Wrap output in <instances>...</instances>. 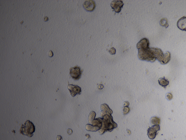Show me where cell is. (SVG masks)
<instances>
[{
    "label": "cell",
    "instance_id": "1",
    "mask_svg": "<svg viewBox=\"0 0 186 140\" xmlns=\"http://www.w3.org/2000/svg\"><path fill=\"white\" fill-rule=\"evenodd\" d=\"M102 126L99 131V133L100 134L104 133L107 131H112L114 128L117 127V124L113 121L112 117L111 115L108 116L106 115L104 116L102 121Z\"/></svg>",
    "mask_w": 186,
    "mask_h": 140
},
{
    "label": "cell",
    "instance_id": "2",
    "mask_svg": "<svg viewBox=\"0 0 186 140\" xmlns=\"http://www.w3.org/2000/svg\"><path fill=\"white\" fill-rule=\"evenodd\" d=\"M35 127L33 123L29 120H27L24 124L21 125L20 132L22 134L31 137L35 131Z\"/></svg>",
    "mask_w": 186,
    "mask_h": 140
},
{
    "label": "cell",
    "instance_id": "3",
    "mask_svg": "<svg viewBox=\"0 0 186 140\" xmlns=\"http://www.w3.org/2000/svg\"><path fill=\"white\" fill-rule=\"evenodd\" d=\"M160 125L159 124L157 125H154L151 127L149 128L148 129V137L150 140H153L156 137L157 132L160 130Z\"/></svg>",
    "mask_w": 186,
    "mask_h": 140
},
{
    "label": "cell",
    "instance_id": "4",
    "mask_svg": "<svg viewBox=\"0 0 186 140\" xmlns=\"http://www.w3.org/2000/svg\"><path fill=\"white\" fill-rule=\"evenodd\" d=\"M70 75L74 79L78 80L81 76V72L80 68L77 66L71 68L70 69Z\"/></svg>",
    "mask_w": 186,
    "mask_h": 140
},
{
    "label": "cell",
    "instance_id": "5",
    "mask_svg": "<svg viewBox=\"0 0 186 140\" xmlns=\"http://www.w3.org/2000/svg\"><path fill=\"white\" fill-rule=\"evenodd\" d=\"M124 4L122 1L115 0L111 2V6L116 13H119L121 11Z\"/></svg>",
    "mask_w": 186,
    "mask_h": 140
},
{
    "label": "cell",
    "instance_id": "6",
    "mask_svg": "<svg viewBox=\"0 0 186 140\" xmlns=\"http://www.w3.org/2000/svg\"><path fill=\"white\" fill-rule=\"evenodd\" d=\"M71 95L72 96H75L77 94H80L81 91V88L79 86L76 85H68L67 86Z\"/></svg>",
    "mask_w": 186,
    "mask_h": 140
},
{
    "label": "cell",
    "instance_id": "7",
    "mask_svg": "<svg viewBox=\"0 0 186 140\" xmlns=\"http://www.w3.org/2000/svg\"><path fill=\"white\" fill-rule=\"evenodd\" d=\"M83 6L88 11H93L95 8V2L93 0L86 1L84 3Z\"/></svg>",
    "mask_w": 186,
    "mask_h": 140
},
{
    "label": "cell",
    "instance_id": "8",
    "mask_svg": "<svg viewBox=\"0 0 186 140\" xmlns=\"http://www.w3.org/2000/svg\"><path fill=\"white\" fill-rule=\"evenodd\" d=\"M177 25L180 30L186 31V17H183L179 19Z\"/></svg>",
    "mask_w": 186,
    "mask_h": 140
},
{
    "label": "cell",
    "instance_id": "9",
    "mask_svg": "<svg viewBox=\"0 0 186 140\" xmlns=\"http://www.w3.org/2000/svg\"><path fill=\"white\" fill-rule=\"evenodd\" d=\"M158 82L160 85L164 88L166 87L169 84V81L165 79L164 77V78H160L158 80Z\"/></svg>",
    "mask_w": 186,
    "mask_h": 140
},
{
    "label": "cell",
    "instance_id": "10",
    "mask_svg": "<svg viewBox=\"0 0 186 140\" xmlns=\"http://www.w3.org/2000/svg\"><path fill=\"white\" fill-rule=\"evenodd\" d=\"M86 129L88 131H96L100 129V128L97 126L93 127L90 124H87L86 126Z\"/></svg>",
    "mask_w": 186,
    "mask_h": 140
},
{
    "label": "cell",
    "instance_id": "11",
    "mask_svg": "<svg viewBox=\"0 0 186 140\" xmlns=\"http://www.w3.org/2000/svg\"><path fill=\"white\" fill-rule=\"evenodd\" d=\"M160 119L157 117H153L151 119V122L153 124L155 125H159L160 123Z\"/></svg>",
    "mask_w": 186,
    "mask_h": 140
},
{
    "label": "cell",
    "instance_id": "12",
    "mask_svg": "<svg viewBox=\"0 0 186 140\" xmlns=\"http://www.w3.org/2000/svg\"><path fill=\"white\" fill-rule=\"evenodd\" d=\"M166 97L167 99L169 100H170L172 98V95L171 93H167V94Z\"/></svg>",
    "mask_w": 186,
    "mask_h": 140
},
{
    "label": "cell",
    "instance_id": "13",
    "mask_svg": "<svg viewBox=\"0 0 186 140\" xmlns=\"http://www.w3.org/2000/svg\"><path fill=\"white\" fill-rule=\"evenodd\" d=\"M116 49L114 48L111 49L110 51V53L111 55H114L116 53Z\"/></svg>",
    "mask_w": 186,
    "mask_h": 140
},
{
    "label": "cell",
    "instance_id": "14",
    "mask_svg": "<svg viewBox=\"0 0 186 140\" xmlns=\"http://www.w3.org/2000/svg\"><path fill=\"white\" fill-rule=\"evenodd\" d=\"M67 132V133L69 135H70L72 134V133H73V131H72V130L71 129H68Z\"/></svg>",
    "mask_w": 186,
    "mask_h": 140
},
{
    "label": "cell",
    "instance_id": "15",
    "mask_svg": "<svg viewBox=\"0 0 186 140\" xmlns=\"http://www.w3.org/2000/svg\"><path fill=\"white\" fill-rule=\"evenodd\" d=\"M103 87L104 86L103 85H101V84L99 86H98V88H99V89H102L103 88Z\"/></svg>",
    "mask_w": 186,
    "mask_h": 140
},
{
    "label": "cell",
    "instance_id": "16",
    "mask_svg": "<svg viewBox=\"0 0 186 140\" xmlns=\"http://www.w3.org/2000/svg\"><path fill=\"white\" fill-rule=\"evenodd\" d=\"M61 139H62V138H61V136H59V135H58L57 137V140H61Z\"/></svg>",
    "mask_w": 186,
    "mask_h": 140
}]
</instances>
